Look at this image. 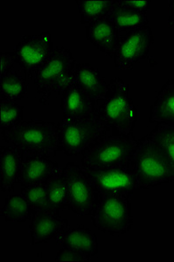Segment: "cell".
<instances>
[{"label": "cell", "instance_id": "83f0119b", "mask_svg": "<svg viewBox=\"0 0 174 262\" xmlns=\"http://www.w3.org/2000/svg\"><path fill=\"white\" fill-rule=\"evenodd\" d=\"M55 260L58 261H66V260H70V261H90V259L85 256L83 254L75 252V251L68 249L65 247H62L55 257Z\"/></svg>", "mask_w": 174, "mask_h": 262}, {"label": "cell", "instance_id": "8992f818", "mask_svg": "<svg viewBox=\"0 0 174 262\" xmlns=\"http://www.w3.org/2000/svg\"><path fill=\"white\" fill-rule=\"evenodd\" d=\"M134 170L138 189H150L174 182V170L162 152L148 138L138 141Z\"/></svg>", "mask_w": 174, "mask_h": 262}, {"label": "cell", "instance_id": "6da1fadb", "mask_svg": "<svg viewBox=\"0 0 174 262\" xmlns=\"http://www.w3.org/2000/svg\"><path fill=\"white\" fill-rule=\"evenodd\" d=\"M94 116L107 133L130 135L138 119V110L129 96V84L115 77L108 84L105 96L95 102Z\"/></svg>", "mask_w": 174, "mask_h": 262}, {"label": "cell", "instance_id": "603a6c76", "mask_svg": "<svg viewBox=\"0 0 174 262\" xmlns=\"http://www.w3.org/2000/svg\"><path fill=\"white\" fill-rule=\"evenodd\" d=\"M68 208L67 182L62 172L53 177L47 183V211L60 214Z\"/></svg>", "mask_w": 174, "mask_h": 262}, {"label": "cell", "instance_id": "7402d4cb", "mask_svg": "<svg viewBox=\"0 0 174 262\" xmlns=\"http://www.w3.org/2000/svg\"><path fill=\"white\" fill-rule=\"evenodd\" d=\"M34 214V211L22 194H12L6 198L1 215L6 222L23 223L30 220Z\"/></svg>", "mask_w": 174, "mask_h": 262}, {"label": "cell", "instance_id": "44dd1931", "mask_svg": "<svg viewBox=\"0 0 174 262\" xmlns=\"http://www.w3.org/2000/svg\"><path fill=\"white\" fill-rule=\"evenodd\" d=\"M28 95V80L14 68L3 77H0L1 101L18 102Z\"/></svg>", "mask_w": 174, "mask_h": 262}, {"label": "cell", "instance_id": "f546056e", "mask_svg": "<svg viewBox=\"0 0 174 262\" xmlns=\"http://www.w3.org/2000/svg\"><path fill=\"white\" fill-rule=\"evenodd\" d=\"M14 60L12 59V54L8 53H2L1 54V75L0 77H3L8 72L14 69Z\"/></svg>", "mask_w": 174, "mask_h": 262}, {"label": "cell", "instance_id": "4fadbf2b", "mask_svg": "<svg viewBox=\"0 0 174 262\" xmlns=\"http://www.w3.org/2000/svg\"><path fill=\"white\" fill-rule=\"evenodd\" d=\"M69 228V222L60 217V214L48 211L34 212L29 226L32 244H43L53 239L56 241Z\"/></svg>", "mask_w": 174, "mask_h": 262}, {"label": "cell", "instance_id": "4316f807", "mask_svg": "<svg viewBox=\"0 0 174 262\" xmlns=\"http://www.w3.org/2000/svg\"><path fill=\"white\" fill-rule=\"evenodd\" d=\"M47 183L21 188L22 196L34 212L47 211Z\"/></svg>", "mask_w": 174, "mask_h": 262}, {"label": "cell", "instance_id": "484cf974", "mask_svg": "<svg viewBox=\"0 0 174 262\" xmlns=\"http://www.w3.org/2000/svg\"><path fill=\"white\" fill-rule=\"evenodd\" d=\"M24 107L18 102L1 101L0 104V130H10L23 122Z\"/></svg>", "mask_w": 174, "mask_h": 262}, {"label": "cell", "instance_id": "7c38bea8", "mask_svg": "<svg viewBox=\"0 0 174 262\" xmlns=\"http://www.w3.org/2000/svg\"><path fill=\"white\" fill-rule=\"evenodd\" d=\"M62 172L59 164L46 156L24 154L18 184L21 187L46 183Z\"/></svg>", "mask_w": 174, "mask_h": 262}, {"label": "cell", "instance_id": "d4e9b609", "mask_svg": "<svg viewBox=\"0 0 174 262\" xmlns=\"http://www.w3.org/2000/svg\"><path fill=\"white\" fill-rule=\"evenodd\" d=\"M146 137L162 152L174 170V126L159 124Z\"/></svg>", "mask_w": 174, "mask_h": 262}, {"label": "cell", "instance_id": "7a4b0ae2", "mask_svg": "<svg viewBox=\"0 0 174 262\" xmlns=\"http://www.w3.org/2000/svg\"><path fill=\"white\" fill-rule=\"evenodd\" d=\"M138 145L133 134L108 133L83 153L81 167L86 170L134 167Z\"/></svg>", "mask_w": 174, "mask_h": 262}, {"label": "cell", "instance_id": "ac0fdd59", "mask_svg": "<svg viewBox=\"0 0 174 262\" xmlns=\"http://www.w3.org/2000/svg\"><path fill=\"white\" fill-rule=\"evenodd\" d=\"M23 152L15 147L4 144L0 147V169H1V191L11 192L18 184Z\"/></svg>", "mask_w": 174, "mask_h": 262}, {"label": "cell", "instance_id": "d6986e66", "mask_svg": "<svg viewBox=\"0 0 174 262\" xmlns=\"http://www.w3.org/2000/svg\"><path fill=\"white\" fill-rule=\"evenodd\" d=\"M150 122L174 126V79L169 80L158 93L150 107Z\"/></svg>", "mask_w": 174, "mask_h": 262}, {"label": "cell", "instance_id": "9c48e42d", "mask_svg": "<svg viewBox=\"0 0 174 262\" xmlns=\"http://www.w3.org/2000/svg\"><path fill=\"white\" fill-rule=\"evenodd\" d=\"M68 189V209L79 217L90 215L99 191L87 176L84 169L70 162L62 169Z\"/></svg>", "mask_w": 174, "mask_h": 262}, {"label": "cell", "instance_id": "5bb4252c", "mask_svg": "<svg viewBox=\"0 0 174 262\" xmlns=\"http://www.w3.org/2000/svg\"><path fill=\"white\" fill-rule=\"evenodd\" d=\"M62 120H76L93 116L95 101L72 80L61 94Z\"/></svg>", "mask_w": 174, "mask_h": 262}, {"label": "cell", "instance_id": "f1b7e54d", "mask_svg": "<svg viewBox=\"0 0 174 262\" xmlns=\"http://www.w3.org/2000/svg\"><path fill=\"white\" fill-rule=\"evenodd\" d=\"M117 2L119 6L127 9L145 12L150 9L151 4L149 0H117Z\"/></svg>", "mask_w": 174, "mask_h": 262}, {"label": "cell", "instance_id": "ffe728a7", "mask_svg": "<svg viewBox=\"0 0 174 262\" xmlns=\"http://www.w3.org/2000/svg\"><path fill=\"white\" fill-rule=\"evenodd\" d=\"M113 15L118 39L149 24L147 12L127 9L119 6L117 1L115 3Z\"/></svg>", "mask_w": 174, "mask_h": 262}, {"label": "cell", "instance_id": "52a82bcc", "mask_svg": "<svg viewBox=\"0 0 174 262\" xmlns=\"http://www.w3.org/2000/svg\"><path fill=\"white\" fill-rule=\"evenodd\" d=\"M107 133L96 116L62 120L58 123V151L66 156L83 154Z\"/></svg>", "mask_w": 174, "mask_h": 262}, {"label": "cell", "instance_id": "5b68a950", "mask_svg": "<svg viewBox=\"0 0 174 262\" xmlns=\"http://www.w3.org/2000/svg\"><path fill=\"white\" fill-rule=\"evenodd\" d=\"M130 196L99 193L91 215L94 227L111 236L123 235L133 225Z\"/></svg>", "mask_w": 174, "mask_h": 262}, {"label": "cell", "instance_id": "9a60e30c", "mask_svg": "<svg viewBox=\"0 0 174 262\" xmlns=\"http://www.w3.org/2000/svg\"><path fill=\"white\" fill-rule=\"evenodd\" d=\"M87 39L90 44L108 57L114 55L118 43L113 12L87 26Z\"/></svg>", "mask_w": 174, "mask_h": 262}, {"label": "cell", "instance_id": "4dcf8cb0", "mask_svg": "<svg viewBox=\"0 0 174 262\" xmlns=\"http://www.w3.org/2000/svg\"><path fill=\"white\" fill-rule=\"evenodd\" d=\"M169 13H170V18L168 20V27H174V0L169 1Z\"/></svg>", "mask_w": 174, "mask_h": 262}, {"label": "cell", "instance_id": "277c9868", "mask_svg": "<svg viewBox=\"0 0 174 262\" xmlns=\"http://www.w3.org/2000/svg\"><path fill=\"white\" fill-rule=\"evenodd\" d=\"M75 64L71 51L55 46L48 62L39 69L33 81L40 96V103L46 104L54 93L61 96L72 80Z\"/></svg>", "mask_w": 174, "mask_h": 262}, {"label": "cell", "instance_id": "ba28073f", "mask_svg": "<svg viewBox=\"0 0 174 262\" xmlns=\"http://www.w3.org/2000/svg\"><path fill=\"white\" fill-rule=\"evenodd\" d=\"M54 47L49 33L24 35L11 53L14 63L28 81H34L39 69L48 62Z\"/></svg>", "mask_w": 174, "mask_h": 262}, {"label": "cell", "instance_id": "cb8c5ba5", "mask_svg": "<svg viewBox=\"0 0 174 262\" xmlns=\"http://www.w3.org/2000/svg\"><path fill=\"white\" fill-rule=\"evenodd\" d=\"M82 24H90L108 16L113 12L116 1L107 0H77L75 1Z\"/></svg>", "mask_w": 174, "mask_h": 262}, {"label": "cell", "instance_id": "3957f363", "mask_svg": "<svg viewBox=\"0 0 174 262\" xmlns=\"http://www.w3.org/2000/svg\"><path fill=\"white\" fill-rule=\"evenodd\" d=\"M1 139L24 154L51 158L58 151V124L39 119L23 121L15 128L1 132Z\"/></svg>", "mask_w": 174, "mask_h": 262}, {"label": "cell", "instance_id": "e0dca14e", "mask_svg": "<svg viewBox=\"0 0 174 262\" xmlns=\"http://www.w3.org/2000/svg\"><path fill=\"white\" fill-rule=\"evenodd\" d=\"M61 247L78 252L90 259L98 253V239L96 234L88 227L78 225L69 228L56 239Z\"/></svg>", "mask_w": 174, "mask_h": 262}, {"label": "cell", "instance_id": "8fae6325", "mask_svg": "<svg viewBox=\"0 0 174 262\" xmlns=\"http://www.w3.org/2000/svg\"><path fill=\"white\" fill-rule=\"evenodd\" d=\"M84 170L99 193L130 196L139 190L134 167Z\"/></svg>", "mask_w": 174, "mask_h": 262}, {"label": "cell", "instance_id": "30bf717a", "mask_svg": "<svg viewBox=\"0 0 174 262\" xmlns=\"http://www.w3.org/2000/svg\"><path fill=\"white\" fill-rule=\"evenodd\" d=\"M154 42L153 29L141 27L118 39L113 55L114 65L121 70H132L138 63L145 60Z\"/></svg>", "mask_w": 174, "mask_h": 262}, {"label": "cell", "instance_id": "2e32d148", "mask_svg": "<svg viewBox=\"0 0 174 262\" xmlns=\"http://www.w3.org/2000/svg\"><path fill=\"white\" fill-rule=\"evenodd\" d=\"M73 78L92 101H99L107 92L108 84L98 69L88 62H78L75 66Z\"/></svg>", "mask_w": 174, "mask_h": 262}]
</instances>
